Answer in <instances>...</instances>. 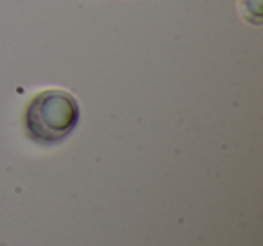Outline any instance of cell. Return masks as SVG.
Returning a JSON list of instances; mask_svg holds the SVG:
<instances>
[{
  "label": "cell",
  "instance_id": "7a4b0ae2",
  "mask_svg": "<svg viewBox=\"0 0 263 246\" xmlns=\"http://www.w3.org/2000/svg\"><path fill=\"white\" fill-rule=\"evenodd\" d=\"M238 13L243 18V22L251 24V26H261L263 18V9H261V0H238Z\"/></svg>",
  "mask_w": 263,
  "mask_h": 246
},
{
  "label": "cell",
  "instance_id": "6da1fadb",
  "mask_svg": "<svg viewBox=\"0 0 263 246\" xmlns=\"http://www.w3.org/2000/svg\"><path fill=\"white\" fill-rule=\"evenodd\" d=\"M80 106L72 94L60 88L42 90L29 101L24 113L27 137L42 146L65 140L78 126Z\"/></svg>",
  "mask_w": 263,
  "mask_h": 246
}]
</instances>
